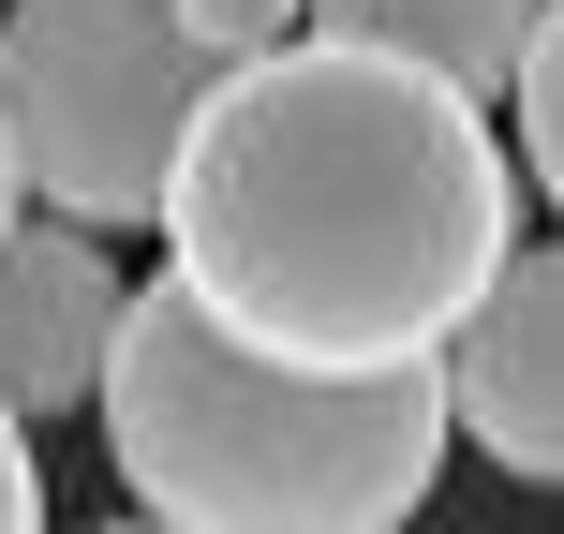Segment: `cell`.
I'll return each instance as SVG.
<instances>
[{"label": "cell", "mask_w": 564, "mask_h": 534, "mask_svg": "<svg viewBox=\"0 0 564 534\" xmlns=\"http://www.w3.org/2000/svg\"><path fill=\"white\" fill-rule=\"evenodd\" d=\"M520 194L535 178L506 164L476 89L297 30L208 89L164 194V268L253 357L446 371V341L520 253Z\"/></svg>", "instance_id": "cell-1"}, {"label": "cell", "mask_w": 564, "mask_h": 534, "mask_svg": "<svg viewBox=\"0 0 564 534\" xmlns=\"http://www.w3.org/2000/svg\"><path fill=\"white\" fill-rule=\"evenodd\" d=\"M105 460L164 534H401L446 476V371L253 357L194 282H134L105 357Z\"/></svg>", "instance_id": "cell-2"}, {"label": "cell", "mask_w": 564, "mask_h": 534, "mask_svg": "<svg viewBox=\"0 0 564 534\" xmlns=\"http://www.w3.org/2000/svg\"><path fill=\"white\" fill-rule=\"evenodd\" d=\"M224 59L178 30V0H15L0 15V119H15L30 208L119 238L164 224Z\"/></svg>", "instance_id": "cell-3"}, {"label": "cell", "mask_w": 564, "mask_h": 534, "mask_svg": "<svg viewBox=\"0 0 564 534\" xmlns=\"http://www.w3.org/2000/svg\"><path fill=\"white\" fill-rule=\"evenodd\" d=\"M446 416L460 446H490V476L564 490V253H506L476 327L446 341Z\"/></svg>", "instance_id": "cell-4"}, {"label": "cell", "mask_w": 564, "mask_h": 534, "mask_svg": "<svg viewBox=\"0 0 564 534\" xmlns=\"http://www.w3.org/2000/svg\"><path fill=\"white\" fill-rule=\"evenodd\" d=\"M119 268L89 224H15L0 238V401L15 416H75V401H105V357H119Z\"/></svg>", "instance_id": "cell-5"}, {"label": "cell", "mask_w": 564, "mask_h": 534, "mask_svg": "<svg viewBox=\"0 0 564 534\" xmlns=\"http://www.w3.org/2000/svg\"><path fill=\"white\" fill-rule=\"evenodd\" d=\"M535 15H550V0H312L327 45H387V59H416V75L476 89V105H490V89H520Z\"/></svg>", "instance_id": "cell-6"}, {"label": "cell", "mask_w": 564, "mask_h": 534, "mask_svg": "<svg viewBox=\"0 0 564 534\" xmlns=\"http://www.w3.org/2000/svg\"><path fill=\"white\" fill-rule=\"evenodd\" d=\"M506 105H520V178L564 208V0L535 15V59H520V89H506Z\"/></svg>", "instance_id": "cell-7"}, {"label": "cell", "mask_w": 564, "mask_h": 534, "mask_svg": "<svg viewBox=\"0 0 564 534\" xmlns=\"http://www.w3.org/2000/svg\"><path fill=\"white\" fill-rule=\"evenodd\" d=\"M178 30H194V45H208V59L238 75V59L297 45V30H312V0H178Z\"/></svg>", "instance_id": "cell-8"}, {"label": "cell", "mask_w": 564, "mask_h": 534, "mask_svg": "<svg viewBox=\"0 0 564 534\" xmlns=\"http://www.w3.org/2000/svg\"><path fill=\"white\" fill-rule=\"evenodd\" d=\"M0 534H45V460H30V416L0 401Z\"/></svg>", "instance_id": "cell-9"}, {"label": "cell", "mask_w": 564, "mask_h": 534, "mask_svg": "<svg viewBox=\"0 0 564 534\" xmlns=\"http://www.w3.org/2000/svg\"><path fill=\"white\" fill-rule=\"evenodd\" d=\"M30 224V164H15V119H0V238Z\"/></svg>", "instance_id": "cell-10"}, {"label": "cell", "mask_w": 564, "mask_h": 534, "mask_svg": "<svg viewBox=\"0 0 564 534\" xmlns=\"http://www.w3.org/2000/svg\"><path fill=\"white\" fill-rule=\"evenodd\" d=\"M105 534H164V520H149V505H134V520H105Z\"/></svg>", "instance_id": "cell-11"}]
</instances>
